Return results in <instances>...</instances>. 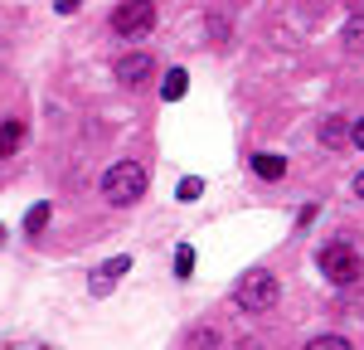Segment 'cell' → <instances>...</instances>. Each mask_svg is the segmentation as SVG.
I'll return each instance as SVG.
<instances>
[{"instance_id":"obj_12","label":"cell","mask_w":364,"mask_h":350,"mask_svg":"<svg viewBox=\"0 0 364 350\" xmlns=\"http://www.w3.org/2000/svg\"><path fill=\"white\" fill-rule=\"evenodd\" d=\"M321 142H326V146H345V142H350V127H345L340 117H331V122L321 127Z\"/></svg>"},{"instance_id":"obj_1","label":"cell","mask_w":364,"mask_h":350,"mask_svg":"<svg viewBox=\"0 0 364 350\" xmlns=\"http://www.w3.org/2000/svg\"><path fill=\"white\" fill-rule=\"evenodd\" d=\"M141 195H146V171H141L136 161H117L112 171L102 175V200L117 204V209L136 204Z\"/></svg>"},{"instance_id":"obj_18","label":"cell","mask_w":364,"mask_h":350,"mask_svg":"<svg viewBox=\"0 0 364 350\" xmlns=\"http://www.w3.org/2000/svg\"><path fill=\"white\" fill-rule=\"evenodd\" d=\"M0 238H5V229H0Z\"/></svg>"},{"instance_id":"obj_13","label":"cell","mask_w":364,"mask_h":350,"mask_svg":"<svg viewBox=\"0 0 364 350\" xmlns=\"http://www.w3.org/2000/svg\"><path fill=\"white\" fill-rule=\"evenodd\" d=\"M190 272H195V248L180 243V248H175V277H190Z\"/></svg>"},{"instance_id":"obj_5","label":"cell","mask_w":364,"mask_h":350,"mask_svg":"<svg viewBox=\"0 0 364 350\" xmlns=\"http://www.w3.org/2000/svg\"><path fill=\"white\" fill-rule=\"evenodd\" d=\"M151 68H156V58L141 54V49H132V54H122L112 63V73H117V83H122V88H141L146 78H151Z\"/></svg>"},{"instance_id":"obj_6","label":"cell","mask_w":364,"mask_h":350,"mask_svg":"<svg viewBox=\"0 0 364 350\" xmlns=\"http://www.w3.org/2000/svg\"><path fill=\"white\" fill-rule=\"evenodd\" d=\"M127 272H132V258H112V262H102V267H97V272L87 277V292H92V297H107V287H112L117 277H127Z\"/></svg>"},{"instance_id":"obj_14","label":"cell","mask_w":364,"mask_h":350,"mask_svg":"<svg viewBox=\"0 0 364 350\" xmlns=\"http://www.w3.org/2000/svg\"><path fill=\"white\" fill-rule=\"evenodd\" d=\"M204 195V180H180L175 185V200H199Z\"/></svg>"},{"instance_id":"obj_16","label":"cell","mask_w":364,"mask_h":350,"mask_svg":"<svg viewBox=\"0 0 364 350\" xmlns=\"http://www.w3.org/2000/svg\"><path fill=\"white\" fill-rule=\"evenodd\" d=\"M350 142H355V146H360V151H364V117H360V122H355V127H350Z\"/></svg>"},{"instance_id":"obj_7","label":"cell","mask_w":364,"mask_h":350,"mask_svg":"<svg viewBox=\"0 0 364 350\" xmlns=\"http://www.w3.org/2000/svg\"><path fill=\"white\" fill-rule=\"evenodd\" d=\"M252 175H262V180H282V175H287V156H272V151L252 156Z\"/></svg>"},{"instance_id":"obj_15","label":"cell","mask_w":364,"mask_h":350,"mask_svg":"<svg viewBox=\"0 0 364 350\" xmlns=\"http://www.w3.org/2000/svg\"><path fill=\"white\" fill-rule=\"evenodd\" d=\"M311 350H350V341H345V336H316Z\"/></svg>"},{"instance_id":"obj_2","label":"cell","mask_w":364,"mask_h":350,"mask_svg":"<svg viewBox=\"0 0 364 350\" xmlns=\"http://www.w3.org/2000/svg\"><path fill=\"white\" fill-rule=\"evenodd\" d=\"M233 302H238L243 312H252V317L267 312V307L277 302V277H272L267 267H248V272L233 282Z\"/></svg>"},{"instance_id":"obj_9","label":"cell","mask_w":364,"mask_h":350,"mask_svg":"<svg viewBox=\"0 0 364 350\" xmlns=\"http://www.w3.org/2000/svg\"><path fill=\"white\" fill-rule=\"evenodd\" d=\"M25 142V122H0V156H15Z\"/></svg>"},{"instance_id":"obj_11","label":"cell","mask_w":364,"mask_h":350,"mask_svg":"<svg viewBox=\"0 0 364 350\" xmlns=\"http://www.w3.org/2000/svg\"><path fill=\"white\" fill-rule=\"evenodd\" d=\"M49 214H54L49 204H34V209L25 214V233H29V238H39V233L49 229Z\"/></svg>"},{"instance_id":"obj_4","label":"cell","mask_w":364,"mask_h":350,"mask_svg":"<svg viewBox=\"0 0 364 350\" xmlns=\"http://www.w3.org/2000/svg\"><path fill=\"white\" fill-rule=\"evenodd\" d=\"M112 29L122 39H141L156 29V0H127L122 10H112Z\"/></svg>"},{"instance_id":"obj_10","label":"cell","mask_w":364,"mask_h":350,"mask_svg":"<svg viewBox=\"0 0 364 350\" xmlns=\"http://www.w3.org/2000/svg\"><path fill=\"white\" fill-rule=\"evenodd\" d=\"M340 39H345V49H350V54H364V15H350L345 29H340Z\"/></svg>"},{"instance_id":"obj_3","label":"cell","mask_w":364,"mask_h":350,"mask_svg":"<svg viewBox=\"0 0 364 350\" xmlns=\"http://www.w3.org/2000/svg\"><path fill=\"white\" fill-rule=\"evenodd\" d=\"M316 262H321V272H326L336 287H350V282H360V272H364V262H360V253H355V243H345V238L326 243V248L316 253Z\"/></svg>"},{"instance_id":"obj_17","label":"cell","mask_w":364,"mask_h":350,"mask_svg":"<svg viewBox=\"0 0 364 350\" xmlns=\"http://www.w3.org/2000/svg\"><path fill=\"white\" fill-rule=\"evenodd\" d=\"M355 195H360V200H364V171L355 175Z\"/></svg>"},{"instance_id":"obj_8","label":"cell","mask_w":364,"mask_h":350,"mask_svg":"<svg viewBox=\"0 0 364 350\" xmlns=\"http://www.w3.org/2000/svg\"><path fill=\"white\" fill-rule=\"evenodd\" d=\"M185 88H190V73H185V68H170L166 78H161V97H166V102H180Z\"/></svg>"}]
</instances>
